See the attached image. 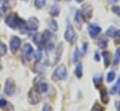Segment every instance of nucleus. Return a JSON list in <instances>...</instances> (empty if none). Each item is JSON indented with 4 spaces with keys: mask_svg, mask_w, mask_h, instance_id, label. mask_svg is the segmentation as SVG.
<instances>
[{
    "mask_svg": "<svg viewBox=\"0 0 120 111\" xmlns=\"http://www.w3.org/2000/svg\"><path fill=\"white\" fill-rule=\"evenodd\" d=\"M1 69H2V65L0 64V70H1Z\"/></svg>",
    "mask_w": 120,
    "mask_h": 111,
    "instance_id": "a19ab883",
    "label": "nucleus"
},
{
    "mask_svg": "<svg viewBox=\"0 0 120 111\" xmlns=\"http://www.w3.org/2000/svg\"><path fill=\"white\" fill-rule=\"evenodd\" d=\"M98 45H99V47H100L101 49H102V50L106 49L107 46H108V40H107V38H106L105 36L100 37L99 40H98Z\"/></svg>",
    "mask_w": 120,
    "mask_h": 111,
    "instance_id": "4468645a",
    "label": "nucleus"
},
{
    "mask_svg": "<svg viewBox=\"0 0 120 111\" xmlns=\"http://www.w3.org/2000/svg\"><path fill=\"white\" fill-rule=\"evenodd\" d=\"M112 11H113L114 13H116L117 16H119L120 17V8L119 7H117V6H114V7H112Z\"/></svg>",
    "mask_w": 120,
    "mask_h": 111,
    "instance_id": "c85d7f7f",
    "label": "nucleus"
},
{
    "mask_svg": "<svg viewBox=\"0 0 120 111\" xmlns=\"http://www.w3.org/2000/svg\"><path fill=\"white\" fill-rule=\"evenodd\" d=\"M118 0H109V2L110 3H112V4H115V3H116Z\"/></svg>",
    "mask_w": 120,
    "mask_h": 111,
    "instance_id": "4c0bfd02",
    "label": "nucleus"
},
{
    "mask_svg": "<svg viewBox=\"0 0 120 111\" xmlns=\"http://www.w3.org/2000/svg\"><path fill=\"white\" fill-rule=\"evenodd\" d=\"M101 55L103 58V62H104V65L105 67H108L111 63V61H112V54L110 52H107V51H103L101 52Z\"/></svg>",
    "mask_w": 120,
    "mask_h": 111,
    "instance_id": "f8f14e48",
    "label": "nucleus"
},
{
    "mask_svg": "<svg viewBox=\"0 0 120 111\" xmlns=\"http://www.w3.org/2000/svg\"><path fill=\"white\" fill-rule=\"evenodd\" d=\"M8 104V101L5 99H0V108H3L6 107V105Z\"/></svg>",
    "mask_w": 120,
    "mask_h": 111,
    "instance_id": "2f4dec72",
    "label": "nucleus"
},
{
    "mask_svg": "<svg viewBox=\"0 0 120 111\" xmlns=\"http://www.w3.org/2000/svg\"><path fill=\"white\" fill-rule=\"evenodd\" d=\"M116 32H117V30L116 29V27L111 26V27L108 28V30L106 31V35H107L109 37H115L116 35Z\"/></svg>",
    "mask_w": 120,
    "mask_h": 111,
    "instance_id": "6ab92c4d",
    "label": "nucleus"
},
{
    "mask_svg": "<svg viewBox=\"0 0 120 111\" xmlns=\"http://www.w3.org/2000/svg\"><path fill=\"white\" fill-rule=\"evenodd\" d=\"M64 38H65V40L67 42H69L71 44L75 43L76 38H77V36H76L74 28L70 24H68V26L66 28V31H65V34H64Z\"/></svg>",
    "mask_w": 120,
    "mask_h": 111,
    "instance_id": "7ed1b4c3",
    "label": "nucleus"
},
{
    "mask_svg": "<svg viewBox=\"0 0 120 111\" xmlns=\"http://www.w3.org/2000/svg\"><path fill=\"white\" fill-rule=\"evenodd\" d=\"M75 23H76V24H77L78 28L80 29V28H81V25H82V24H83V21H82V15H81V12H80V11H76L75 16Z\"/></svg>",
    "mask_w": 120,
    "mask_h": 111,
    "instance_id": "dca6fc26",
    "label": "nucleus"
},
{
    "mask_svg": "<svg viewBox=\"0 0 120 111\" xmlns=\"http://www.w3.org/2000/svg\"><path fill=\"white\" fill-rule=\"evenodd\" d=\"M120 85V78L118 79V80H117V82H116V84L111 89V91H110V92H111V94H115L117 91H118V86Z\"/></svg>",
    "mask_w": 120,
    "mask_h": 111,
    "instance_id": "cd10ccee",
    "label": "nucleus"
},
{
    "mask_svg": "<svg viewBox=\"0 0 120 111\" xmlns=\"http://www.w3.org/2000/svg\"><path fill=\"white\" fill-rule=\"evenodd\" d=\"M93 81H94V84H95L96 88H98L99 86L102 85V77H101V76H99V77H97V78H94Z\"/></svg>",
    "mask_w": 120,
    "mask_h": 111,
    "instance_id": "393cba45",
    "label": "nucleus"
},
{
    "mask_svg": "<svg viewBox=\"0 0 120 111\" xmlns=\"http://www.w3.org/2000/svg\"><path fill=\"white\" fill-rule=\"evenodd\" d=\"M75 1H76V2H78V3H82L84 0H75Z\"/></svg>",
    "mask_w": 120,
    "mask_h": 111,
    "instance_id": "58836bf2",
    "label": "nucleus"
},
{
    "mask_svg": "<svg viewBox=\"0 0 120 111\" xmlns=\"http://www.w3.org/2000/svg\"><path fill=\"white\" fill-rule=\"evenodd\" d=\"M116 107L117 110L120 111V101H116Z\"/></svg>",
    "mask_w": 120,
    "mask_h": 111,
    "instance_id": "e433bc0d",
    "label": "nucleus"
},
{
    "mask_svg": "<svg viewBox=\"0 0 120 111\" xmlns=\"http://www.w3.org/2000/svg\"><path fill=\"white\" fill-rule=\"evenodd\" d=\"M115 37H116V41H117L118 43H120V30L116 32V35Z\"/></svg>",
    "mask_w": 120,
    "mask_h": 111,
    "instance_id": "f704fd0d",
    "label": "nucleus"
},
{
    "mask_svg": "<svg viewBox=\"0 0 120 111\" xmlns=\"http://www.w3.org/2000/svg\"><path fill=\"white\" fill-rule=\"evenodd\" d=\"M16 90V84L15 81L12 79H7L6 82H5V87H4V92L6 95L8 96H12L15 92Z\"/></svg>",
    "mask_w": 120,
    "mask_h": 111,
    "instance_id": "f03ea898",
    "label": "nucleus"
},
{
    "mask_svg": "<svg viewBox=\"0 0 120 111\" xmlns=\"http://www.w3.org/2000/svg\"><path fill=\"white\" fill-rule=\"evenodd\" d=\"M34 53V49L29 43L25 44L22 48V56L23 57V59H25L26 61H30L32 59V55Z\"/></svg>",
    "mask_w": 120,
    "mask_h": 111,
    "instance_id": "0eeeda50",
    "label": "nucleus"
},
{
    "mask_svg": "<svg viewBox=\"0 0 120 111\" xmlns=\"http://www.w3.org/2000/svg\"><path fill=\"white\" fill-rule=\"evenodd\" d=\"M80 58H81V53H80L79 50L77 48H75V50L74 52V55H73V63H77L78 61L80 60Z\"/></svg>",
    "mask_w": 120,
    "mask_h": 111,
    "instance_id": "f3484780",
    "label": "nucleus"
},
{
    "mask_svg": "<svg viewBox=\"0 0 120 111\" xmlns=\"http://www.w3.org/2000/svg\"><path fill=\"white\" fill-rule=\"evenodd\" d=\"M118 93H119V95H120V88L118 89Z\"/></svg>",
    "mask_w": 120,
    "mask_h": 111,
    "instance_id": "ea45409f",
    "label": "nucleus"
},
{
    "mask_svg": "<svg viewBox=\"0 0 120 111\" xmlns=\"http://www.w3.org/2000/svg\"><path fill=\"white\" fill-rule=\"evenodd\" d=\"M50 14L52 16H54V17H56V16H58L60 14V9H59L58 5L54 4V5H52L50 7Z\"/></svg>",
    "mask_w": 120,
    "mask_h": 111,
    "instance_id": "a211bd4d",
    "label": "nucleus"
},
{
    "mask_svg": "<svg viewBox=\"0 0 120 111\" xmlns=\"http://www.w3.org/2000/svg\"><path fill=\"white\" fill-rule=\"evenodd\" d=\"M120 63V49H116L115 53V64H118Z\"/></svg>",
    "mask_w": 120,
    "mask_h": 111,
    "instance_id": "bb28decb",
    "label": "nucleus"
},
{
    "mask_svg": "<svg viewBox=\"0 0 120 111\" xmlns=\"http://www.w3.org/2000/svg\"><path fill=\"white\" fill-rule=\"evenodd\" d=\"M7 51H8V48H7L6 44H5V43H3V42L0 40V56L6 55Z\"/></svg>",
    "mask_w": 120,
    "mask_h": 111,
    "instance_id": "5701e85b",
    "label": "nucleus"
},
{
    "mask_svg": "<svg viewBox=\"0 0 120 111\" xmlns=\"http://www.w3.org/2000/svg\"><path fill=\"white\" fill-rule=\"evenodd\" d=\"M39 25V22L36 18L32 17L29 19L28 22H26V28L27 31H36Z\"/></svg>",
    "mask_w": 120,
    "mask_h": 111,
    "instance_id": "6e6552de",
    "label": "nucleus"
},
{
    "mask_svg": "<svg viewBox=\"0 0 120 111\" xmlns=\"http://www.w3.org/2000/svg\"><path fill=\"white\" fill-rule=\"evenodd\" d=\"M52 79L54 81L63 80L67 78V68L64 64H60L52 74Z\"/></svg>",
    "mask_w": 120,
    "mask_h": 111,
    "instance_id": "f257e3e1",
    "label": "nucleus"
},
{
    "mask_svg": "<svg viewBox=\"0 0 120 111\" xmlns=\"http://www.w3.org/2000/svg\"><path fill=\"white\" fill-rule=\"evenodd\" d=\"M88 32H89V35L91 38H96L101 32V28L97 24H90L88 26Z\"/></svg>",
    "mask_w": 120,
    "mask_h": 111,
    "instance_id": "423d86ee",
    "label": "nucleus"
},
{
    "mask_svg": "<svg viewBox=\"0 0 120 111\" xmlns=\"http://www.w3.org/2000/svg\"><path fill=\"white\" fill-rule=\"evenodd\" d=\"M75 75L78 79H81L82 78V76H83V65H82V63H78L76 64V67L75 69Z\"/></svg>",
    "mask_w": 120,
    "mask_h": 111,
    "instance_id": "2eb2a0df",
    "label": "nucleus"
},
{
    "mask_svg": "<svg viewBox=\"0 0 120 111\" xmlns=\"http://www.w3.org/2000/svg\"><path fill=\"white\" fill-rule=\"evenodd\" d=\"M115 79H116V72L111 71V72L108 73V75H107V77H106V81H107L108 83H111L112 81L115 80Z\"/></svg>",
    "mask_w": 120,
    "mask_h": 111,
    "instance_id": "4be33fe9",
    "label": "nucleus"
},
{
    "mask_svg": "<svg viewBox=\"0 0 120 111\" xmlns=\"http://www.w3.org/2000/svg\"><path fill=\"white\" fill-rule=\"evenodd\" d=\"M48 25H49V27L50 28L52 31H57L58 30V24H57V22L55 21V20H50V21H49V23H48Z\"/></svg>",
    "mask_w": 120,
    "mask_h": 111,
    "instance_id": "aec40b11",
    "label": "nucleus"
},
{
    "mask_svg": "<svg viewBox=\"0 0 120 111\" xmlns=\"http://www.w3.org/2000/svg\"><path fill=\"white\" fill-rule=\"evenodd\" d=\"M48 89H49V85H48V83H46V82H44V81L38 82V83L36 84L35 88H34V90H35L37 92H39V93H44V92H46V91H48Z\"/></svg>",
    "mask_w": 120,
    "mask_h": 111,
    "instance_id": "9b49d317",
    "label": "nucleus"
},
{
    "mask_svg": "<svg viewBox=\"0 0 120 111\" xmlns=\"http://www.w3.org/2000/svg\"><path fill=\"white\" fill-rule=\"evenodd\" d=\"M98 89L100 90V94H101V100L103 104H107L109 102V96H108V93H107V90L102 86H99Z\"/></svg>",
    "mask_w": 120,
    "mask_h": 111,
    "instance_id": "9d476101",
    "label": "nucleus"
},
{
    "mask_svg": "<svg viewBox=\"0 0 120 111\" xmlns=\"http://www.w3.org/2000/svg\"><path fill=\"white\" fill-rule=\"evenodd\" d=\"M94 59H95V61H97V62L100 61V55H99L98 52H95V57H94Z\"/></svg>",
    "mask_w": 120,
    "mask_h": 111,
    "instance_id": "c9c22d12",
    "label": "nucleus"
},
{
    "mask_svg": "<svg viewBox=\"0 0 120 111\" xmlns=\"http://www.w3.org/2000/svg\"><path fill=\"white\" fill-rule=\"evenodd\" d=\"M45 5H46V0H34V6L38 9L43 8Z\"/></svg>",
    "mask_w": 120,
    "mask_h": 111,
    "instance_id": "412c9836",
    "label": "nucleus"
},
{
    "mask_svg": "<svg viewBox=\"0 0 120 111\" xmlns=\"http://www.w3.org/2000/svg\"><path fill=\"white\" fill-rule=\"evenodd\" d=\"M7 8L5 7V6H3L1 8H0V17H3L5 14H6V12H7Z\"/></svg>",
    "mask_w": 120,
    "mask_h": 111,
    "instance_id": "7c9ffc66",
    "label": "nucleus"
},
{
    "mask_svg": "<svg viewBox=\"0 0 120 111\" xmlns=\"http://www.w3.org/2000/svg\"><path fill=\"white\" fill-rule=\"evenodd\" d=\"M92 12H93V9H92V7L90 6V4L83 5L82 10H81L82 17H84L85 19H90V18H91V16H92Z\"/></svg>",
    "mask_w": 120,
    "mask_h": 111,
    "instance_id": "1a4fd4ad",
    "label": "nucleus"
},
{
    "mask_svg": "<svg viewBox=\"0 0 120 111\" xmlns=\"http://www.w3.org/2000/svg\"><path fill=\"white\" fill-rule=\"evenodd\" d=\"M22 44V40L20 37L18 36H12L10 41H9V48H10V52L12 53H15L21 47Z\"/></svg>",
    "mask_w": 120,
    "mask_h": 111,
    "instance_id": "39448f33",
    "label": "nucleus"
},
{
    "mask_svg": "<svg viewBox=\"0 0 120 111\" xmlns=\"http://www.w3.org/2000/svg\"><path fill=\"white\" fill-rule=\"evenodd\" d=\"M90 111H104V108H103V107L101 105H100L98 102H96L93 105V107H91Z\"/></svg>",
    "mask_w": 120,
    "mask_h": 111,
    "instance_id": "b1692460",
    "label": "nucleus"
},
{
    "mask_svg": "<svg viewBox=\"0 0 120 111\" xmlns=\"http://www.w3.org/2000/svg\"><path fill=\"white\" fill-rule=\"evenodd\" d=\"M63 49H64L63 48V43L60 42V44H59V46H58V48H57V51H56V60L54 62V63H57L59 62V60H60V57H61V54L63 52Z\"/></svg>",
    "mask_w": 120,
    "mask_h": 111,
    "instance_id": "ddd939ff",
    "label": "nucleus"
},
{
    "mask_svg": "<svg viewBox=\"0 0 120 111\" xmlns=\"http://www.w3.org/2000/svg\"><path fill=\"white\" fill-rule=\"evenodd\" d=\"M28 100L31 105H37L41 101V95L34 89H32L28 93Z\"/></svg>",
    "mask_w": 120,
    "mask_h": 111,
    "instance_id": "20e7f679",
    "label": "nucleus"
},
{
    "mask_svg": "<svg viewBox=\"0 0 120 111\" xmlns=\"http://www.w3.org/2000/svg\"><path fill=\"white\" fill-rule=\"evenodd\" d=\"M82 50H83V54H85V53L87 52V51H88V43H87V42H85V43L83 44Z\"/></svg>",
    "mask_w": 120,
    "mask_h": 111,
    "instance_id": "72a5a7b5",
    "label": "nucleus"
},
{
    "mask_svg": "<svg viewBox=\"0 0 120 111\" xmlns=\"http://www.w3.org/2000/svg\"><path fill=\"white\" fill-rule=\"evenodd\" d=\"M3 109H4V111H14V107H13L12 105H10V104L8 103V104L6 105V107H3Z\"/></svg>",
    "mask_w": 120,
    "mask_h": 111,
    "instance_id": "c756f323",
    "label": "nucleus"
},
{
    "mask_svg": "<svg viewBox=\"0 0 120 111\" xmlns=\"http://www.w3.org/2000/svg\"><path fill=\"white\" fill-rule=\"evenodd\" d=\"M43 111H51V107L49 104H46L43 107Z\"/></svg>",
    "mask_w": 120,
    "mask_h": 111,
    "instance_id": "473e14b6",
    "label": "nucleus"
},
{
    "mask_svg": "<svg viewBox=\"0 0 120 111\" xmlns=\"http://www.w3.org/2000/svg\"><path fill=\"white\" fill-rule=\"evenodd\" d=\"M42 58V50L41 49H38L34 54V61L35 62H39Z\"/></svg>",
    "mask_w": 120,
    "mask_h": 111,
    "instance_id": "a878e982",
    "label": "nucleus"
}]
</instances>
